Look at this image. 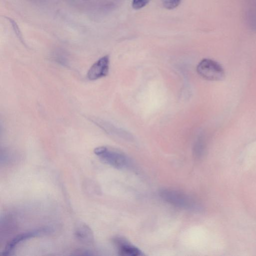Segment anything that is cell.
<instances>
[{"mask_svg": "<svg viewBox=\"0 0 256 256\" xmlns=\"http://www.w3.org/2000/svg\"><path fill=\"white\" fill-rule=\"evenodd\" d=\"M94 152L104 162L117 169H126L130 165L129 158L122 152L115 148L100 146L96 148Z\"/></svg>", "mask_w": 256, "mask_h": 256, "instance_id": "1", "label": "cell"}, {"mask_svg": "<svg viewBox=\"0 0 256 256\" xmlns=\"http://www.w3.org/2000/svg\"><path fill=\"white\" fill-rule=\"evenodd\" d=\"M160 196L166 202L176 207L186 210L197 208L195 202L185 194L172 189H162L159 192Z\"/></svg>", "mask_w": 256, "mask_h": 256, "instance_id": "2", "label": "cell"}, {"mask_svg": "<svg viewBox=\"0 0 256 256\" xmlns=\"http://www.w3.org/2000/svg\"><path fill=\"white\" fill-rule=\"evenodd\" d=\"M196 71L201 77L208 80H221L224 77V71L222 66L209 58L202 60L197 66Z\"/></svg>", "mask_w": 256, "mask_h": 256, "instance_id": "3", "label": "cell"}, {"mask_svg": "<svg viewBox=\"0 0 256 256\" xmlns=\"http://www.w3.org/2000/svg\"><path fill=\"white\" fill-rule=\"evenodd\" d=\"M51 230L50 228L44 227L19 234L12 238L6 244L2 252V254L4 256L10 255L19 244L27 240L48 234Z\"/></svg>", "mask_w": 256, "mask_h": 256, "instance_id": "4", "label": "cell"}, {"mask_svg": "<svg viewBox=\"0 0 256 256\" xmlns=\"http://www.w3.org/2000/svg\"><path fill=\"white\" fill-rule=\"evenodd\" d=\"M110 58L104 56L96 62L90 68L87 77L90 80H94L106 76L108 73Z\"/></svg>", "mask_w": 256, "mask_h": 256, "instance_id": "5", "label": "cell"}, {"mask_svg": "<svg viewBox=\"0 0 256 256\" xmlns=\"http://www.w3.org/2000/svg\"><path fill=\"white\" fill-rule=\"evenodd\" d=\"M119 254L124 256H140L144 255L142 252L126 238L116 237L113 240Z\"/></svg>", "mask_w": 256, "mask_h": 256, "instance_id": "6", "label": "cell"}, {"mask_svg": "<svg viewBox=\"0 0 256 256\" xmlns=\"http://www.w3.org/2000/svg\"><path fill=\"white\" fill-rule=\"evenodd\" d=\"M74 236L80 242L92 244L94 242V234L91 228L84 222L78 224L74 230Z\"/></svg>", "mask_w": 256, "mask_h": 256, "instance_id": "7", "label": "cell"}, {"mask_svg": "<svg viewBox=\"0 0 256 256\" xmlns=\"http://www.w3.org/2000/svg\"><path fill=\"white\" fill-rule=\"evenodd\" d=\"M101 126L104 130L110 134L114 135L126 140H131L132 138L131 134L128 132L110 124L102 122Z\"/></svg>", "mask_w": 256, "mask_h": 256, "instance_id": "8", "label": "cell"}, {"mask_svg": "<svg viewBox=\"0 0 256 256\" xmlns=\"http://www.w3.org/2000/svg\"><path fill=\"white\" fill-rule=\"evenodd\" d=\"M205 149V144L202 136H199L196 141L194 146V153L197 157L202 156Z\"/></svg>", "mask_w": 256, "mask_h": 256, "instance_id": "9", "label": "cell"}, {"mask_svg": "<svg viewBox=\"0 0 256 256\" xmlns=\"http://www.w3.org/2000/svg\"><path fill=\"white\" fill-rule=\"evenodd\" d=\"M182 0H162L163 6L166 9L172 10L176 8Z\"/></svg>", "mask_w": 256, "mask_h": 256, "instance_id": "10", "label": "cell"}, {"mask_svg": "<svg viewBox=\"0 0 256 256\" xmlns=\"http://www.w3.org/2000/svg\"><path fill=\"white\" fill-rule=\"evenodd\" d=\"M150 0H132V6L134 9L138 10L145 6Z\"/></svg>", "mask_w": 256, "mask_h": 256, "instance_id": "11", "label": "cell"}, {"mask_svg": "<svg viewBox=\"0 0 256 256\" xmlns=\"http://www.w3.org/2000/svg\"><path fill=\"white\" fill-rule=\"evenodd\" d=\"M10 23L12 25V26L13 28L16 32V34L17 35V36L19 38L20 40H22V36L21 34V32L20 31V29L16 23V22L13 20H12L10 19Z\"/></svg>", "mask_w": 256, "mask_h": 256, "instance_id": "12", "label": "cell"}, {"mask_svg": "<svg viewBox=\"0 0 256 256\" xmlns=\"http://www.w3.org/2000/svg\"><path fill=\"white\" fill-rule=\"evenodd\" d=\"M74 255H92V253L89 250H76L72 254Z\"/></svg>", "mask_w": 256, "mask_h": 256, "instance_id": "13", "label": "cell"}]
</instances>
